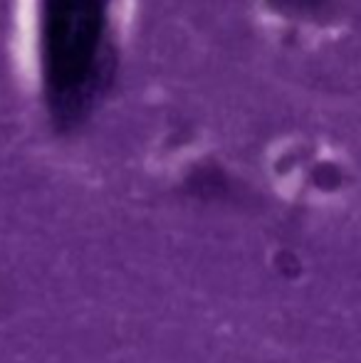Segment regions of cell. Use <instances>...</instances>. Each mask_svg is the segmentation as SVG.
I'll list each match as a JSON object with an SVG mask.
<instances>
[{
	"label": "cell",
	"mask_w": 361,
	"mask_h": 363,
	"mask_svg": "<svg viewBox=\"0 0 361 363\" xmlns=\"http://www.w3.org/2000/svg\"><path fill=\"white\" fill-rule=\"evenodd\" d=\"M289 13H314L324 5V0H277Z\"/></svg>",
	"instance_id": "7a4b0ae2"
},
{
	"label": "cell",
	"mask_w": 361,
	"mask_h": 363,
	"mask_svg": "<svg viewBox=\"0 0 361 363\" xmlns=\"http://www.w3.org/2000/svg\"><path fill=\"white\" fill-rule=\"evenodd\" d=\"M106 3L45 0L43 65L55 116L77 121L87 114L106 77Z\"/></svg>",
	"instance_id": "6da1fadb"
}]
</instances>
